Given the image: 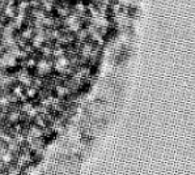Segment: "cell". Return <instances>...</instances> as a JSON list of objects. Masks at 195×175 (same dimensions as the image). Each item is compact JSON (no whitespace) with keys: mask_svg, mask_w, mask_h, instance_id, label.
Returning <instances> with one entry per match:
<instances>
[{"mask_svg":"<svg viewBox=\"0 0 195 175\" xmlns=\"http://www.w3.org/2000/svg\"><path fill=\"white\" fill-rule=\"evenodd\" d=\"M37 93L38 90L37 89H34L33 86H29V88H25L24 89V94L26 95V98H37Z\"/></svg>","mask_w":195,"mask_h":175,"instance_id":"cell-4","label":"cell"},{"mask_svg":"<svg viewBox=\"0 0 195 175\" xmlns=\"http://www.w3.org/2000/svg\"><path fill=\"white\" fill-rule=\"evenodd\" d=\"M28 136H30L33 138H39V137H43V132H42V128H39L38 125L35 124H30L29 125V133Z\"/></svg>","mask_w":195,"mask_h":175,"instance_id":"cell-1","label":"cell"},{"mask_svg":"<svg viewBox=\"0 0 195 175\" xmlns=\"http://www.w3.org/2000/svg\"><path fill=\"white\" fill-rule=\"evenodd\" d=\"M32 123L35 124V125H38L39 128L47 127V125H46V122H45V118H43V114H37L34 118L32 119Z\"/></svg>","mask_w":195,"mask_h":175,"instance_id":"cell-2","label":"cell"},{"mask_svg":"<svg viewBox=\"0 0 195 175\" xmlns=\"http://www.w3.org/2000/svg\"><path fill=\"white\" fill-rule=\"evenodd\" d=\"M7 149H8V152H11L12 154L20 153V145H18V143L15 140V138H12V140L7 144Z\"/></svg>","mask_w":195,"mask_h":175,"instance_id":"cell-3","label":"cell"}]
</instances>
